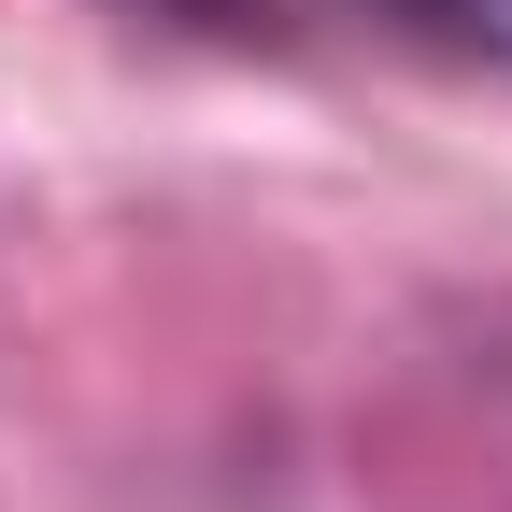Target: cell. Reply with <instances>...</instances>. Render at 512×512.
I'll list each match as a JSON object with an SVG mask.
<instances>
[{
  "mask_svg": "<svg viewBox=\"0 0 512 512\" xmlns=\"http://www.w3.org/2000/svg\"><path fill=\"white\" fill-rule=\"evenodd\" d=\"M157 15H200V29H256L271 0H157Z\"/></svg>",
  "mask_w": 512,
  "mask_h": 512,
  "instance_id": "1",
  "label": "cell"
}]
</instances>
